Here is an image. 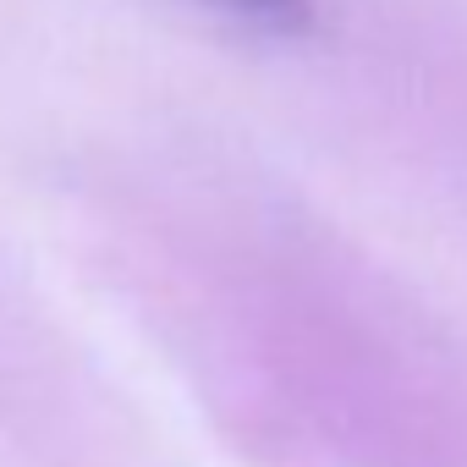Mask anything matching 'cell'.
Here are the masks:
<instances>
[{
	"label": "cell",
	"instance_id": "1",
	"mask_svg": "<svg viewBox=\"0 0 467 467\" xmlns=\"http://www.w3.org/2000/svg\"><path fill=\"white\" fill-rule=\"evenodd\" d=\"M214 12L237 17L248 28H265V34H297L308 28V0H209Z\"/></svg>",
	"mask_w": 467,
	"mask_h": 467
}]
</instances>
